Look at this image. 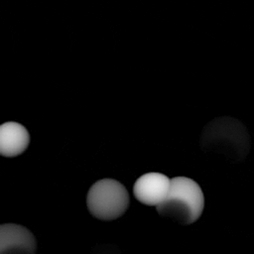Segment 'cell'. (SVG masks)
<instances>
[{
	"instance_id": "3",
	"label": "cell",
	"mask_w": 254,
	"mask_h": 254,
	"mask_svg": "<svg viewBox=\"0 0 254 254\" xmlns=\"http://www.w3.org/2000/svg\"><path fill=\"white\" fill-rule=\"evenodd\" d=\"M86 205L90 214L104 221L122 216L129 206V194L126 188L113 179L95 182L86 195Z\"/></svg>"
},
{
	"instance_id": "2",
	"label": "cell",
	"mask_w": 254,
	"mask_h": 254,
	"mask_svg": "<svg viewBox=\"0 0 254 254\" xmlns=\"http://www.w3.org/2000/svg\"><path fill=\"white\" fill-rule=\"evenodd\" d=\"M204 207L203 192L196 182L187 177L171 179L166 198L156 206L157 212L179 224L195 222Z\"/></svg>"
},
{
	"instance_id": "1",
	"label": "cell",
	"mask_w": 254,
	"mask_h": 254,
	"mask_svg": "<svg viewBox=\"0 0 254 254\" xmlns=\"http://www.w3.org/2000/svg\"><path fill=\"white\" fill-rule=\"evenodd\" d=\"M200 147L204 153L230 163L243 161L248 154L250 139L245 126L230 117L210 121L200 136Z\"/></svg>"
},
{
	"instance_id": "4",
	"label": "cell",
	"mask_w": 254,
	"mask_h": 254,
	"mask_svg": "<svg viewBox=\"0 0 254 254\" xmlns=\"http://www.w3.org/2000/svg\"><path fill=\"white\" fill-rule=\"evenodd\" d=\"M37 240L25 226L0 224V254H36Z\"/></svg>"
},
{
	"instance_id": "5",
	"label": "cell",
	"mask_w": 254,
	"mask_h": 254,
	"mask_svg": "<svg viewBox=\"0 0 254 254\" xmlns=\"http://www.w3.org/2000/svg\"><path fill=\"white\" fill-rule=\"evenodd\" d=\"M170 182L171 179L162 173L144 174L134 184V195L143 204L157 206L168 195Z\"/></svg>"
},
{
	"instance_id": "6",
	"label": "cell",
	"mask_w": 254,
	"mask_h": 254,
	"mask_svg": "<svg viewBox=\"0 0 254 254\" xmlns=\"http://www.w3.org/2000/svg\"><path fill=\"white\" fill-rule=\"evenodd\" d=\"M30 144V134L18 122H5L0 125V155L13 158L26 151Z\"/></svg>"
}]
</instances>
